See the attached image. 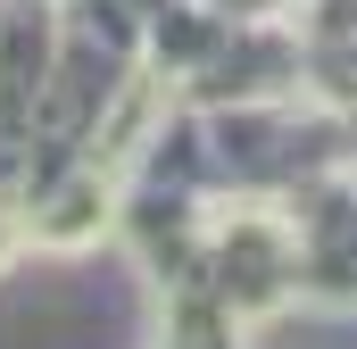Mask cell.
Wrapping results in <instances>:
<instances>
[{"mask_svg": "<svg viewBox=\"0 0 357 349\" xmlns=\"http://www.w3.org/2000/svg\"><path fill=\"white\" fill-rule=\"evenodd\" d=\"M291 266H299V233L282 216H233L208 233V283L241 316H266L291 299Z\"/></svg>", "mask_w": 357, "mask_h": 349, "instance_id": "6da1fadb", "label": "cell"}]
</instances>
